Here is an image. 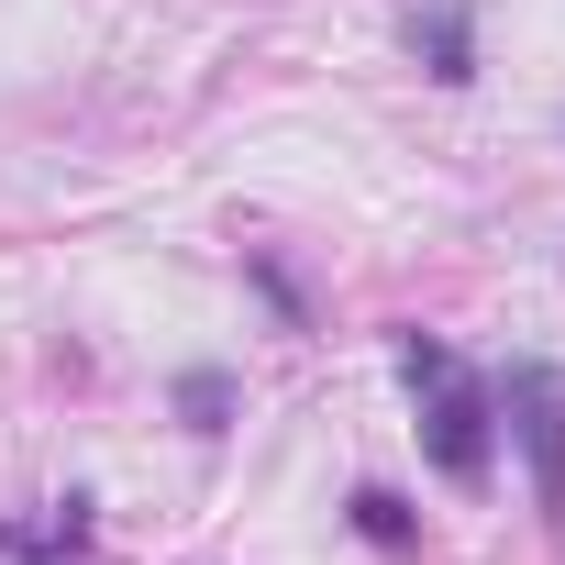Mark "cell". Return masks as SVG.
I'll list each match as a JSON object with an SVG mask.
<instances>
[{"label": "cell", "mask_w": 565, "mask_h": 565, "mask_svg": "<svg viewBox=\"0 0 565 565\" xmlns=\"http://www.w3.org/2000/svg\"><path fill=\"white\" fill-rule=\"evenodd\" d=\"M399 377L422 388V455L455 488H488V466H499V399H488V377L444 333H399Z\"/></svg>", "instance_id": "cell-1"}, {"label": "cell", "mask_w": 565, "mask_h": 565, "mask_svg": "<svg viewBox=\"0 0 565 565\" xmlns=\"http://www.w3.org/2000/svg\"><path fill=\"white\" fill-rule=\"evenodd\" d=\"M488 399L510 411V433H521V455H532V510L565 521V366L521 355L510 377H488Z\"/></svg>", "instance_id": "cell-2"}, {"label": "cell", "mask_w": 565, "mask_h": 565, "mask_svg": "<svg viewBox=\"0 0 565 565\" xmlns=\"http://www.w3.org/2000/svg\"><path fill=\"white\" fill-rule=\"evenodd\" d=\"M89 532H100V499L67 488V499H45V521H0V554L12 565H89Z\"/></svg>", "instance_id": "cell-3"}, {"label": "cell", "mask_w": 565, "mask_h": 565, "mask_svg": "<svg viewBox=\"0 0 565 565\" xmlns=\"http://www.w3.org/2000/svg\"><path fill=\"white\" fill-rule=\"evenodd\" d=\"M411 56H422L433 89H466V78H477V12H466V0H433V12H411Z\"/></svg>", "instance_id": "cell-4"}, {"label": "cell", "mask_w": 565, "mask_h": 565, "mask_svg": "<svg viewBox=\"0 0 565 565\" xmlns=\"http://www.w3.org/2000/svg\"><path fill=\"white\" fill-rule=\"evenodd\" d=\"M344 521H355L377 554H411V543H422V510H411L399 488H355V499H344Z\"/></svg>", "instance_id": "cell-5"}, {"label": "cell", "mask_w": 565, "mask_h": 565, "mask_svg": "<svg viewBox=\"0 0 565 565\" xmlns=\"http://www.w3.org/2000/svg\"><path fill=\"white\" fill-rule=\"evenodd\" d=\"M178 422H189L200 444H222V433H233V377H222V366H189V377H178Z\"/></svg>", "instance_id": "cell-6"}, {"label": "cell", "mask_w": 565, "mask_h": 565, "mask_svg": "<svg viewBox=\"0 0 565 565\" xmlns=\"http://www.w3.org/2000/svg\"><path fill=\"white\" fill-rule=\"evenodd\" d=\"M244 277H255V300H266L277 322H289V333L311 322V300H300V277H289V266H277V255H255V244H244Z\"/></svg>", "instance_id": "cell-7"}]
</instances>
